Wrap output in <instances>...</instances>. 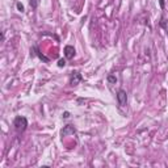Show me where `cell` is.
I'll return each mask as SVG.
<instances>
[{"label": "cell", "mask_w": 168, "mask_h": 168, "mask_svg": "<svg viewBox=\"0 0 168 168\" xmlns=\"http://www.w3.org/2000/svg\"><path fill=\"white\" fill-rule=\"evenodd\" d=\"M83 80V78H81V75L79 74V72H74L72 74V76H71V80H70V83L71 85H78L80 81Z\"/></svg>", "instance_id": "obj_5"}, {"label": "cell", "mask_w": 168, "mask_h": 168, "mask_svg": "<svg viewBox=\"0 0 168 168\" xmlns=\"http://www.w3.org/2000/svg\"><path fill=\"white\" fill-rule=\"evenodd\" d=\"M64 57L67 59H72L75 57V47L71 45L64 46Z\"/></svg>", "instance_id": "obj_4"}, {"label": "cell", "mask_w": 168, "mask_h": 168, "mask_svg": "<svg viewBox=\"0 0 168 168\" xmlns=\"http://www.w3.org/2000/svg\"><path fill=\"white\" fill-rule=\"evenodd\" d=\"M160 26H162L164 30L167 32V34H168V20L162 19V21H160Z\"/></svg>", "instance_id": "obj_6"}, {"label": "cell", "mask_w": 168, "mask_h": 168, "mask_svg": "<svg viewBox=\"0 0 168 168\" xmlns=\"http://www.w3.org/2000/svg\"><path fill=\"white\" fill-rule=\"evenodd\" d=\"M17 9L20 12H24V5H22L21 3H17Z\"/></svg>", "instance_id": "obj_9"}, {"label": "cell", "mask_w": 168, "mask_h": 168, "mask_svg": "<svg viewBox=\"0 0 168 168\" xmlns=\"http://www.w3.org/2000/svg\"><path fill=\"white\" fill-rule=\"evenodd\" d=\"M76 133V129H75L72 125H66V126L62 129L61 131V135L62 137H67V135H70V134H75Z\"/></svg>", "instance_id": "obj_3"}, {"label": "cell", "mask_w": 168, "mask_h": 168, "mask_svg": "<svg viewBox=\"0 0 168 168\" xmlns=\"http://www.w3.org/2000/svg\"><path fill=\"white\" fill-rule=\"evenodd\" d=\"M13 126H15V129L17 131H24L26 129V126H28V120L21 116L16 117L15 121H13Z\"/></svg>", "instance_id": "obj_1"}, {"label": "cell", "mask_w": 168, "mask_h": 168, "mask_svg": "<svg viewBox=\"0 0 168 168\" xmlns=\"http://www.w3.org/2000/svg\"><path fill=\"white\" fill-rule=\"evenodd\" d=\"M108 81H109L110 84H114L117 81V78L114 76V75H109V76H108Z\"/></svg>", "instance_id": "obj_7"}, {"label": "cell", "mask_w": 168, "mask_h": 168, "mask_svg": "<svg viewBox=\"0 0 168 168\" xmlns=\"http://www.w3.org/2000/svg\"><path fill=\"white\" fill-rule=\"evenodd\" d=\"M64 118H68V117H70V113H67V112H66V113H64V116H63Z\"/></svg>", "instance_id": "obj_11"}, {"label": "cell", "mask_w": 168, "mask_h": 168, "mask_svg": "<svg viewBox=\"0 0 168 168\" xmlns=\"http://www.w3.org/2000/svg\"><path fill=\"white\" fill-rule=\"evenodd\" d=\"M64 66H66V61H64V59H59L58 67H64Z\"/></svg>", "instance_id": "obj_8"}, {"label": "cell", "mask_w": 168, "mask_h": 168, "mask_svg": "<svg viewBox=\"0 0 168 168\" xmlns=\"http://www.w3.org/2000/svg\"><path fill=\"white\" fill-rule=\"evenodd\" d=\"M160 5H162V7L164 5V0H160Z\"/></svg>", "instance_id": "obj_12"}, {"label": "cell", "mask_w": 168, "mask_h": 168, "mask_svg": "<svg viewBox=\"0 0 168 168\" xmlns=\"http://www.w3.org/2000/svg\"><path fill=\"white\" fill-rule=\"evenodd\" d=\"M117 101L121 107H125L127 103V95H126V91L124 90H120L117 92Z\"/></svg>", "instance_id": "obj_2"}, {"label": "cell", "mask_w": 168, "mask_h": 168, "mask_svg": "<svg viewBox=\"0 0 168 168\" xmlns=\"http://www.w3.org/2000/svg\"><path fill=\"white\" fill-rule=\"evenodd\" d=\"M30 5L33 8H36V7H37V1H36V0H30Z\"/></svg>", "instance_id": "obj_10"}]
</instances>
